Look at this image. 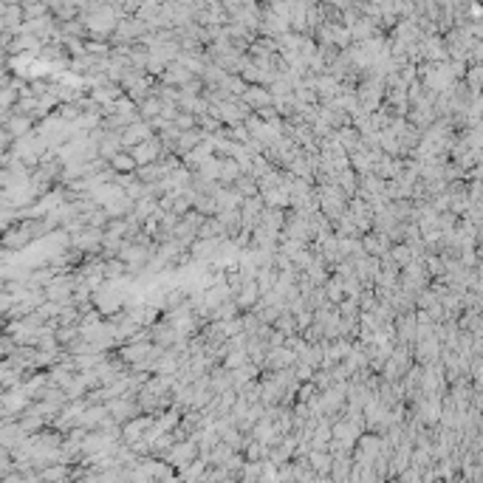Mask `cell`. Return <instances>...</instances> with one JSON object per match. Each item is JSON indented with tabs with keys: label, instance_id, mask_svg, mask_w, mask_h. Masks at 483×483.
<instances>
[{
	"label": "cell",
	"instance_id": "6da1fadb",
	"mask_svg": "<svg viewBox=\"0 0 483 483\" xmlns=\"http://www.w3.org/2000/svg\"><path fill=\"white\" fill-rule=\"evenodd\" d=\"M161 150H164L161 139H159V136H153L150 141H144V144L133 147V150H130V156L136 159V164H139V167H147V164H156V161H159Z\"/></svg>",
	"mask_w": 483,
	"mask_h": 483
},
{
	"label": "cell",
	"instance_id": "7a4b0ae2",
	"mask_svg": "<svg viewBox=\"0 0 483 483\" xmlns=\"http://www.w3.org/2000/svg\"><path fill=\"white\" fill-rule=\"evenodd\" d=\"M243 102L249 105V108H255V113H257V110H263V108H271V105H274V96H271V91H266V88L251 85L249 91H246Z\"/></svg>",
	"mask_w": 483,
	"mask_h": 483
}]
</instances>
